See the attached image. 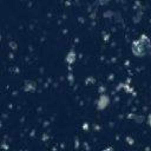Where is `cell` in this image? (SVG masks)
<instances>
[{"instance_id": "6da1fadb", "label": "cell", "mask_w": 151, "mask_h": 151, "mask_svg": "<svg viewBox=\"0 0 151 151\" xmlns=\"http://www.w3.org/2000/svg\"><path fill=\"white\" fill-rule=\"evenodd\" d=\"M132 53L137 57H144L146 54H151V41L146 34H142L137 40H134L131 45Z\"/></svg>"}, {"instance_id": "7a4b0ae2", "label": "cell", "mask_w": 151, "mask_h": 151, "mask_svg": "<svg viewBox=\"0 0 151 151\" xmlns=\"http://www.w3.org/2000/svg\"><path fill=\"white\" fill-rule=\"evenodd\" d=\"M109 104V97L106 94H100L99 99L97 100V107L99 110H104Z\"/></svg>"}, {"instance_id": "3957f363", "label": "cell", "mask_w": 151, "mask_h": 151, "mask_svg": "<svg viewBox=\"0 0 151 151\" xmlns=\"http://www.w3.org/2000/svg\"><path fill=\"white\" fill-rule=\"evenodd\" d=\"M76 61V53L73 52V51H70L68 52V54H67V57H66V63L67 64H73Z\"/></svg>"}]
</instances>
